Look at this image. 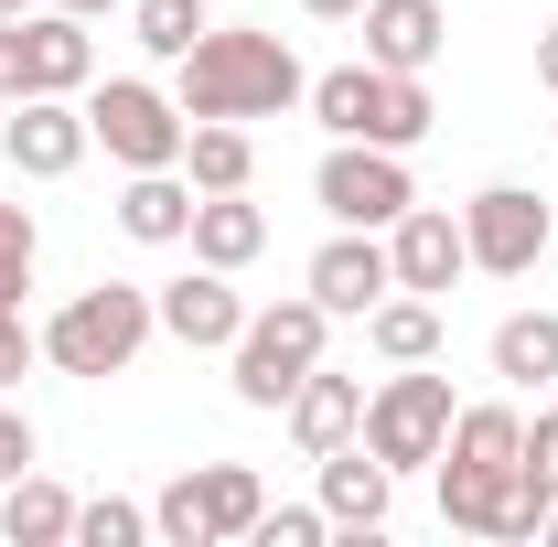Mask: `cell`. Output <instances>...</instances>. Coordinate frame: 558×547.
<instances>
[{
    "mask_svg": "<svg viewBox=\"0 0 558 547\" xmlns=\"http://www.w3.org/2000/svg\"><path fill=\"white\" fill-rule=\"evenodd\" d=\"M301 290L333 312V323H365L387 290H398V258H387V236L376 226H333L323 247H312V269H301Z\"/></svg>",
    "mask_w": 558,
    "mask_h": 547,
    "instance_id": "cell-10",
    "label": "cell"
},
{
    "mask_svg": "<svg viewBox=\"0 0 558 547\" xmlns=\"http://www.w3.org/2000/svg\"><path fill=\"white\" fill-rule=\"evenodd\" d=\"M312 194H323L333 226H376V236L418 205L409 161H398V150H376V139H333V150H323V172H312Z\"/></svg>",
    "mask_w": 558,
    "mask_h": 547,
    "instance_id": "cell-7",
    "label": "cell"
},
{
    "mask_svg": "<svg viewBox=\"0 0 558 547\" xmlns=\"http://www.w3.org/2000/svg\"><path fill=\"white\" fill-rule=\"evenodd\" d=\"M22 65H33V97H86L97 86V44L75 11H22Z\"/></svg>",
    "mask_w": 558,
    "mask_h": 547,
    "instance_id": "cell-16",
    "label": "cell"
},
{
    "mask_svg": "<svg viewBox=\"0 0 558 547\" xmlns=\"http://www.w3.org/2000/svg\"><path fill=\"white\" fill-rule=\"evenodd\" d=\"M365 65L387 75H429V54L451 44V0H365Z\"/></svg>",
    "mask_w": 558,
    "mask_h": 547,
    "instance_id": "cell-14",
    "label": "cell"
},
{
    "mask_svg": "<svg viewBox=\"0 0 558 547\" xmlns=\"http://www.w3.org/2000/svg\"><path fill=\"white\" fill-rule=\"evenodd\" d=\"M0 247H33V215L22 205H0Z\"/></svg>",
    "mask_w": 558,
    "mask_h": 547,
    "instance_id": "cell-36",
    "label": "cell"
},
{
    "mask_svg": "<svg viewBox=\"0 0 558 547\" xmlns=\"http://www.w3.org/2000/svg\"><path fill=\"white\" fill-rule=\"evenodd\" d=\"M172 97H183V119H279V108L312 97V75H301V54H290L279 33H258V22H215L205 44L183 54Z\"/></svg>",
    "mask_w": 558,
    "mask_h": 547,
    "instance_id": "cell-1",
    "label": "cell"
},
{
    "mask_svg": "<svg viewBox=\"0 0 558 547\" xmlns=\"http://www.w3.org/2000/svg\"><path fill=\"white\" fill-rule=\"evenodd\" d=\"M33 451H44V440H33V418H22V409H0V483H11V473H33Z\"/></svg>",
    "mask_w": 558,
    "mask_h": 547,
    "instance_id": "cell-33",
    "label": "cell"
},
{
    "mask_svg": "<svg viewBox=\"0 0 558 547\" xmlns=\"http://www.w3.org/2000/svg\"><path fill=\"white\" fill-rule=\"evenodd\" d=\"M205 547H226V537H258V515H269V483L247 473V462H205Z\"/></svg>",
    "mask_w": 558,
    "mask_h": 547,
    "instance_id": "cell-24",
    "label": "cell"
},
{
    "mask_svg": "<svg viewBox=\"0 0 558 547\" xmlns=\"http://www.w3.org/2000/svg\"><path fill=\"white\" fill-rule=\"evenodd\" d=\"M0 537L11 547H65L75 537V494L44 483V473H11L0 483Z\"/></svg>",
    "mask_w": 558,
    "mask_h": 547,
    "instance_id": "cell-21",
    "label": "cell"
},
{
    "mask_svg": "<svg viewBox=\"0 0 558 547\" xmlns=\"http://www.w3.org/2000/svg\"><path fill=\"white\" fill-rule=\"evenodd\" d=\"M484 354L505 387H558V312H505Z\"/></svg>",
    "mask_w": 558,
    "mask_h": 547,
    "instance_id": "cell-22",
    "label": "cell"
},
{
    "mask_svg": "<svg viewBox=\"0 0 558 547\" xmlns=\"http://www.w3.org/2000/svg\"><path fill=\"white\" fill-rule=\"evenodd\" d=\"M119 236H140V247H183V236H194V183H183V172H130Z\"/></svg>",
    "mask_w": 558,
    "mask_h": 547,
    "instance_id": "cell-18",
    "label": "cell"
},
{
    "mask_svg": "<svg viewBox=\"0 0 558 547\" xmlns=\"http://www.w3.org/2000/svg\"><path fill=\"white\" fill-rule=\"evenodd\" d=\"M387 505H398V473H387L365 440L323 451V515H333L344 537H376V526H387Z\"/></svg>",
    "mask_w": 558,
    "mask_h": 547,
    "instance_id": "cell-17",
    "label": "cell"
},
{
    "mask_svg": "<svg viewBox=\"0 0 558 547\" xmlns=\"http://www.w3.org/2000/svg\"><path fill=\"white\" fill-rule=\"evenodd\" d=\"M548 236H558V215H548V194H526V183H484V194L462 205V247H473V269H494V279H526L548 258Z\"/></svg>",
    "mask_w": 558,
    "mask_h": 547,
    "instance_id": "cell-9",
    "label": "cell"
},
{
    "mask_svg": "<svg viewBox=\"0 0 558 547\" xmlns=\"http://www.w3.org/2000/svg\"><path fill=\"white\" fill-rule=\"evenodd\" d=\"M537 86H548V97H558V22H548V33H537Z\"/></svg>",
    "mask_w": 558,
    "mask_h": 547,
    "instance_id": "cell-35",
    "label": "cell"
},
{
    "mask_svg": "<svg viewBox=\"0 0 558 547\" xmlns=\"http://www.w3.org/2000/svg\"><path fill=\"white\" fill-rule=\"evenodd\" d=\"M205 269H247L258 247H269V215L247 205V194H194V236H183Z\"/></svg>",
    "mask_w": 558,
    "mask_h": 547,
    "instance_id": "cell-19",
    "label": "cell"
},
{
    "mask_svg": "<svg viewBox=\"0 0 558 547\" xmlns=\"http://www.w3.org/2000/svg\"><path fill=\"white\" fill-rule=\"evenodd\" d=\"M301 11H312V22H354L365 0H301Z\"/></svg>",
    "mask_w": 558,
    "mask_h": 547,
    "instance_id": "cell-37",
    "label": "cell"
},
{
    "mask_svg": "<svg viewBox=\"0 0 558 547\" xmlns=\"http://www.w3.org/2000/svg\"><path fill=\"white\" fill-rule=\"evenodd\" d=\"M150 333H161L150 290H130V279H97V290H75L65 312L44 323V365H65V376H130Z\"/></svg>",
    "mask_w": 558,
    "mask_h": 547,
    "instance_id": "cell-2",
    "label": "cell"
},
{
    "mask_svg": "<svg viewBox=\"0 0 558 547\" xmlns=\"http://www.w3.org/2000/svg\"><path fill=\"white\" fill-rule=\"evenodd\" d=\"M86 130H97V150H108L119 172H183L194 119H183L172 86H150V75H108V86H86Z\"/></svg>",
    "mask_w": 558,
    "mask_h": 547,
    "instance_id": "cell-3",
    "label": "cell"
},
{
    "mask_svg": "<svg viewBox=\"0 0 558 547\" xmlns=\"http://www.w3.org/2000/svg\"><path fill=\"white\" fill-rule=\"evenodd\" d=\"M150 537H172V547H205V483H194V473H172L161 494H150Z\"/></svg>",
    "mask_w": 558,
    "mask_h": 547,
    "instance_id": "cell-27",
    "label": "cell"
},
{
    "mask_svg": "<svg viewBox=\"0 0 558 547\" xmlns=\"http://www.w3.org/2000/svg\"><path fill=\"white\" fill-rule=\"evenodd\" d=\"M22 290H33V247H0V312H22Z\"/></svg>",
    "mask_w": 558,
    "mask_h": 547,
    "instance_id": "cell-34",
    "label": "cell"
},
{
    "mask_svg": "<svg viewBox=\"0 0 558 547\" xmlns=\"http://www.w3.org/2000/svg\"><path fill=\"white\" fill-rule=\"evenodd\" d=\"M323 537H333L323 505H269V515H258V547H323Z\"/></svg>",
    "mask_w": 558,
    "mask_h": 547,
    "instance_id": "cell-29",
    "label": "cell"
},
{
    "mask_svg": "<svg viewBox=\"0 0 558 547\" xmlns=\"http://www.w3.org/2000/svg\"><path fill=\"white\" fill-rule=\"evenodd\" d=\"M451 462H515L526 451V418L515 409H451V440H440Z\"/></svg>",
    "mask_w": 558,
    "mask_h": 547,
    "instance_id": "cell-26",
    "label": "cell"
},
{
    "mask_svg": "<svg viewBox=\"0 0 558 547\" xmlns=\"http://www.w3.org/2000/svg\"><path fill=\"white\" fill-rule=\"evenodd\" d=\"M323 333H333V312H323L312 290L247 312V333L226 343V354H236V409H290V387L323 365Z\"/></svg>",
    "mask_w": 558,
    "mask_h": 547,
    "instance_id": "cell-4",
    "label": "cell"
},
{
    "mask_svg": "<svg viewBox=\"0 0 558 547\" xmlns=\"http://www.w3.org/2000/svg\"><path fill=\"white\" fill-rule=\"evenodd\" d=\"M537 483L526 462H451L440 451V526H462V537H537Z\"/></svg>",
    "mask_w": 558,
    "mask_h": 547,
    "instance_id": "cell-8",
    "label": "cell"
},
{
    "mask_svg": "<svg viewBox=\"0 0 558 547\" xmlns=\"http://www.w3.org/2000/svg\"><path fill=\"white\" fill-rule=\"evenodd\" d=\"M290 440H301V462H323V451H344L354 429H365V376H333V365H312L301 387H290Z\"/></svg>",
    "mask_w": 558,
    "mask_h": 547,
    "instance_id": "cell-15",
    "label": "cell"
},
{
    "mask_svg": "<svg viewBox=\"0 0 558 547\" xmlns=\"http://www.w3.org/2000/svg\"><path fill=\"white\" fill-rule=\"evenodd\" d=\"M537 537H558V505H548V515H537Z\"/></svg>",
    "mask_w": 558,
    "mask_h": 547,
    "instance_id": "cell-40",
    "label": "cell"
},
{
    "mask_svg": "<svg viewBox=\"0 0 558 547\" xmlns=\"http://www.w3.org/2000/svg\"><path fill=\"white\" fill-rule=\"evenodd\" d=\"M0 150H11V172H33V183H65L75 161L97 150V130H86V97H22V108H11V130H0Z\"/></svg>",
    "mask_w": 558,
    "mask_h": 547,
    "instance_id": "cell-12",
    "label": "cell"
},
{
    "mask_svg": "<svg viewBox=\"0 0 558 547\" xmlns=\"http://www.w3.org/2000/svg\"><path fill=\"white\" fill-rule=\"evenodd\" d=\"M387 473H418V462H440V440H451V376H429V365H398L376 398H365V429H354Z\"/></svg>",
    "mask_w": 558,
    "mask_h": 547,
    "instance_id": "cell-6",
    "label": "cell"
},
{
    "mask_svg": "<svg viewBox=\"0 0 558 547\" xmlns=\"http://www.w3.org/2000/svg\"><path fill=\"white\" fill-rule=\"evenodd\" d=\"M387 258H398V290L440 301L451 279L473 269V247H462V215H440V205H409L398 226H387Z\"/></svg>",
    "mask_w": 558,
    "mask_h": 547,
    "instance_id": "cell-13",
    "label": "cell"
},
{
    "mask_svg": "<svg viewBox=\"0 0 558 547\" xmlns=\"http://www.w3.org/2000/svg\"><path fill=\"white\" fill-rule=\"evenodd\" d=\"M312 119L333 139L409 150V139H429V86L418 75H387V65H333V75H312Z\"/></svg>",
    "mask_w": 558,
    "mask_h": 547,
    "instance_id": "cell-5",
    "label": "cell"
},
{
    "mask_svg": "<svg viewBox=\"0 0 558 547\" xmlns=\"http://www.w3.org/2000/svg\"><path fill=\"white\" fill-rule=\"evenodd\" d=\"M515 462H526V483H537V505H558V409L526 418V451H515Z\"/></svg>",
    "mask_w": 558,
    "mask_h": 547,
    "instance_id": "cell-30",
    "label": "cell"
},
{
    "mask_svg": "<svg viewBox=\"0 0 558 547\" xmlns=\"http://www.w3.org/2000/svg\"><path fill=\"white\" fill-rule=\"evenodd\" d=\"M33 354H44V333H33L22 312H0V398H11V387L33 376Z\"/></svg>",
    "mask_w": 558,
    "mask_h": 547,
    "instance_id": "cell-31",
    "label": "cell"
},
{
    "mask_svg": "<svg viewBox=\"0 0 558 547\" xmlns=\"http://www.w3.org/2000/svg\"><path fill=\"white\" fill-rule=\"evenodd\" d=\"M247 172H258L247 119H194V139H183V183H194V194H247Z\"/></svg>",
    "mask_w": 558,
    "mask_h": 547,
    "instance_id": "cell-20",
    "label": "cell"
},
{
    "mask_svg": "<svg viewBox=\"0 0 558 547\" xmlns=\"http://www.w3.org/2000/svg\"><path fill=\"white\" fill-rule=\"evenodd\" d=\"M365 343H376L387 365H429V354H440V301H418V290H387V301L365 312Z\"/></svg>",
    "mask_w": 558,
    "mask_h": 547,
    "instance_id": "cell-23",
    "label": "cell"
},
{
    "mask_svg": "<svg viewBox=\"0 0 558 547\" xmlns=\"http://www.w3.org/2000/svg\"><path fill=\"white\" fill-rule=\"evenodd\" d=\"M54 11H75V22H97V11H119V0H54Z\"/></svg>",
    "mask_w": 558,
    "mask_h": 547,
    "instance_id": "cell-38",
    "label": "cell"
},
{
    "mask_svg": "<svg viewBox=\"0 0 558 547\" xmlns=\"http://www.w3.org/2000/svg\"><path fill=\"white\" fill-rule=\"evenodd\" d=\"M75 537H86V547H140V537H150V505L97 494V505H75Z\"/></svg>",
    "mask_w": 558,
    "mask_h": 547,
    "instance_id": "cell-28",
    "label": "cell"
},
{
    "mask_svg": "<svg viewBox=\"0 0 558 547\" xmlns=\"http://www.w3.org/2000/svg\"><path fill=\"white\" fill-rule=\"evenodd\" d=\"M33 97V65H22V22H0V108Z\"/></svg>",
    "mask_w": 558,
    "mask_h": 547,
    "instance_id": "cell-32",
    "label": "cell"
},
{
    "mask_svg": "<svg viewBox=\"0 0 558 547\" xmlns=\"http://www.w3.org/2000/svg\"><path fill=\"white\" fill-rule=\"evenodd\" d=\"M22 11H44V0H0V22H22Z\"/></svg>",
    "mask_w": 558,
    "mask_h": 547,
    "instance_id": "cell-39",
    "label": "cell"
},
{
    "mask_svg": "<svg viewBox=\"0 0 558 547\" xmlns=\"http://www.w3.org/2000/svg\"><path fill=\"white\" fill-rule=\"evenodd\" d=\"M130 33H140V54L183 65V54L215 33V11H205V0H130Z\"/></svg>",
    "mask_w": 558,
    "mask_h": 547,
    "instance_id": "cell-25",
    "label": "cell"
},
{
    "mask_svg": "<svg viewBox=\"0 0 558 547\" xmlns=\"http://www.w3.org/2000/svg\"><path fill=\"white\" fill-rule=\"evenodd\" d=\"M150 312H161V333H172V343H194V354H226V343L247 333L236 269H205V258H194L183 279H161V290H150Z\"/></svg>",
    "mask_w": 558,
    "mask_h": 547,
    "instance_id": "cell-11",
    "label": "cell"
}]
</instances>
